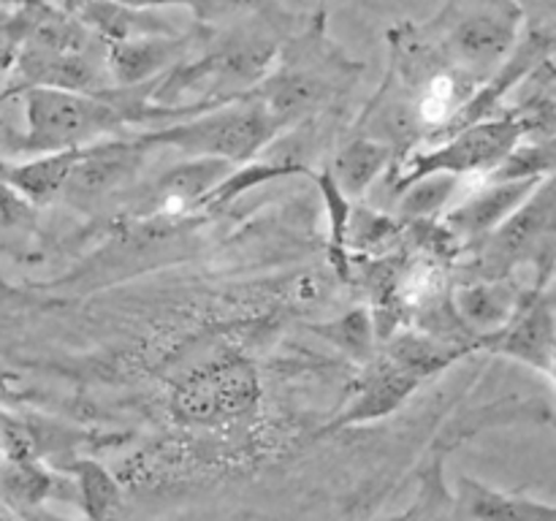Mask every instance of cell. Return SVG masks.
Returning a JSON list of instances; mask_svg holds the SVG:
<instances>
[{
  "label": "cell",
  "instance_id": "cell-18",
  "mask_svg": "<svg viewBox=\"0 0 556 521\" xmlns=\"http://www.w3.org/2000/svg\"><path fill=\"white\" fill-rule=\"evenodd\" d=\"M318 334H324L326 340H331L337 347L351 353V356L367 361L369 353H372L375 323L369 320V315L364 309H356V313H348L345 318L331 320L329 326H320Z\"/></svg>",
  "mask_w": 556,
  "mask_h": 521
},
{
  "label": "cell",
  "instance_id": "cell-20",
  "mask_svg": "<svg viewBox=\"0 0 556 521\" xmlns=\"http://www.w3.org/2000/svg\"><path fill=\"white\" fill-rule=\"evenodd\" d=\"M525 14V27H556V0H516Z\"/></svg>",
  "mask_w": 556,
  "mask_h": 521
},
{
  "label": "cell",
  "instance_id": "cell-11",
  "mask_svg": "<svg viewBox=\"0 0 556 521\" xmlns=\"http://www.w3.org/2000/svg\"><path fill=\"white\" fill-rule=\"evenodd\" d=\"M535 282H532V285H535ZM532 285H521V282H516L510 275H478L476 280L459 282V285L451 288L448 298L456 318L465 323V329L470 331V334H476L478 340H481L483 347V342H486L489 336L497 334V331L514 318L521 298L527 296V291H530Z\"/></svg>",
  "mask_w": 556,
  "mask_h": 521
},
{
  "label": "cell",
  "instance_id": "cell-8",
  "mask_svg": "<svg viewBox=\"0 0 556 521\" xmlns=\"http://www.w3.org/2000/svg\"><path fill=\"white\" fill-rule=\"evenodd\" d=\"M548 282L538 280L521 298L514 318L483 342V351L514 358L541 372H552L556 361V320L546 298Z\"/></svg>",
  "mask_w": 556,
  "mask_h": 521
},
{
  "label": "cell",
  "instance_id": "cell-21",
  "mask_svg": "<svg viewBox=\"0 0 556 521\" xmlns=\"http://www.w3.org/2000/svg\"><path fill=\"white\" fill-rule=\"evenodd\" d=\"M527 79H530L535 87H556V52L548 54V58L543 60V63L538 65Z\"/></svg>",
  "mask_w": 556,
  "mask_h": 521
},
{
  "label": "cell",
  "instance_id": "cell-19",
  "mask_svg": "<svg viewBox=\"0 0 556 521\" xmlns=\"http://www.w3.org/2000/svg\"><path fill=\"white\" fill-rule=\"evenodd\" d=\"M33 209L36 206L22 199L9 182L0 179V231H22L33 223Z\"/></svg>",
  "mask_w": 556,
  "mask_h": 521
},
{
  "label": "cell",
  "instance_id": "cell-3",
  "mask_svg": "<svg viewBox=\"0 0 556 521\" xmlns=\"http://www.w3.org/2000/svg\"><path fill=\"white\" fill-rule=\"evenodd\" d=\"M280 136V125L271 119L255 96L215 103L188 114L182 123H168L150 134H139L147 147H172L188 157H220L228 163H248Z\"/></svg>",
  "mask_w": 556,
  "mask_h": 521
},
{
  "label": "cell",
  "instance_id": "cell-1",
  "mask_svg": "<svg viewBox=\"0 0 556 521\" xmlns=\"http://www.w3.org/2000/svg\"><path fill=\"white\" fill-rule=\"evenodd\" d=\"M364 65L329 36L326 11H315L282 41L269 74L250 96L264 103L280 130L299 128L353 90Z\"/></svg>",
  "mask_w": 556,
  "mask_h": 521
},
{
  "label": "cell",
  "instance_id": "cell-6",
  "mask_svg": "<svg viewBox=\"0 0 556 521\" xmlns=\"http://www.w3.org/2000/svg\"><path fill=\"white\" fill-rule=\"evenodd\" d=\"M152 147H147L139 136L134 139H101L81 147L68 182L63 188V199L74 206L101 204L106 195L119 193L136 179L144 166V157Z\"/></svg>",
  "mask_w": 556,
  "mask_h": 521
},
{
  "label": "cell",
  "instance_id": "cell-17",
  "mask_svg": "<svg viewBox=\"0 0 556 521\" xmlns=\"http://www.w3.org/2000/svg\"><path fill=\"white\" fill-rule=\"evenodd\" d=\"M459 179L462 177H454V174H424V177L410 179L394 193L400 199V212L407 217L438 215L454 199Z\"/></svg>",
  "mask_w": 556,
  "mask_h": 521
},
{
  "label": "cell",
  "instance_id": "cell-7",
  "mask_svg": "<svg viewBox=\"0 0 556 521\" xmlns=\"http://www.w3.org/2000/svg\"><path fill=\"white\" fill-rule=\"evenodd\" d=\"M424 380L418 374H413L405 364L391 358L386 351L383 356L367 358L362 374L351 385L345 405L326 429L334 432V429L362 427V423H372L378 418L391 416L410 399V394Z\"/></svg>",
  "mask_w": 556,
  "mask_h": 521
},
{
  "label": "cell",
  "instance_id": "cell-5",
  "mask_svg": "<svg viewBox=\"0 0 556 521\" xmlns=\"http://www.w3.org/2000/svg\"><path fill=\"white\" fill-rule=\"evenodd\" d=\"M258 374L242 358H217L185 374L172 391V412L182 427H239L258 410Z\"/></svg>",
  "mask_w": 556,
  "mask_h": 521
},
{
  "label": "cell",
  "instance_id": "cell-23",
  "mask_svg": "<svg viewBox=\"0 0 556 521\" xmlns=\"http://www.w3.org/2000/svg\"><path fill=\"white\" fill-rule=\"evenodd\" d=\"M546 298H548V307H552L554 320H556V285H554V288L546 285Z\"/></svg>",
  "mask_w": 556,
  "mask_h": 521
},
{
  "label": "cell",
  "instance_id": "cell-14",
  "mask_svg": "<svg viewBox=\"0 0 556 521\" xmlns=\"http://www.w3.org/2000/svg\"><path fill=\"white\" fill-rule=\"evenodd\" d=\"M79 150L81 147H74V150L41 152L25 163H0V179L9 182L33 206H47L63 195Z\"/></svg>",
  "mask_w": 556,
  "mask_h": 521
},
{
  "label": "cell",
  "instance_id": "cell-10",
  "mask_svg": "<svg viewBox=\"0 0 556 521\" xmlns=\"http://www.w3.org/2000/svg\"><path fill=\"white\" fill-rule=\"evenodd\" d=\"M541 182V177L486 179L481 188L470 190L465 201L445 212V228L456 242H481L494 228L503 226Z\"/></svg>",
  "mask_w": 556,
  "mask_h": 521
},
{
  "label": "cell",
  "instance_id": "cell-13",
  "mask_svg": "<svg viewBox=\"0 0 556 521\" xmlns=\"http://www.w3.org/2000/svg\"><path fill=\"white\" fill-rule=\"evenodd\" d=\"M454 519H556V505L521 492H500L472 475H459Z\"/></svg>",
  "mask_w": 556,
  "mask_h": 521
},
{
  "label": "cell",
  "instance_id": "cell-9",
  "mask_svg": "<svg viewBox=\"0 0 556 521\" xmlns=\"http://www.w3.org/2000/svg\"><path fill=\"white\" fill-rule=\"evenodd\" d=\"M204 22H195L193 30L141 36L128 41L106 43V71L117 87H144L155 81L172 65L188 58L204 36Z\"/></svg>",
  "mask_w": 556,
  "mask_h": 521
},
{
  "label": "cell",
  "instance_id": "cell-16",
  "mask_svg": "<svg viewBox=\"0 0 556 521\" xmlns=\"http://www.w3.org/2000/svg\"><path fill=\"white\" fill-rule=\"evenodd\" d=\"M74 472L79 478V505L87 519H109L123 510L119 486L106 467L81 459L74 465Z\"/></svg>",
  "mask_w": 556,
  "mask_h": 521
},
{
  "label": "cell",
  "instance_id": "cell-2",
  "mask_svg": "<svg viewBox=\"0 0 556 521\" xmlns=\"http://www.w3.org/2000/svg\"><path fill=\"white\" fill-rule=\"evenodd\" d=\"M418 25L451 68L481 87L514 52L525 14L516 0H445L432 20Z\"/></svg>",
  "mask_w": 556,
  "mask_h": 521
},
{
  "label": "cell",
  "instance_id": "cell-22",
  "mask_svg": "<svg viewBox=\"0 0 556 521\" xmlns=\"http://www.w3.org/2000/svg\"><path fill=\"white\" fill-rule=\"evenodd\" d=\"M226 3L237 11H248V9H253V5L264 3V0H226Z\"/></svg>",
  "mask_w": 556,
  "mask_h": 521
},
{
  "label": "cell",
  "instance_id": "cell-15",
  "mask_svg": "<svg viewBox=\"0 0 556 521\" xmlns=\"http://www.w3.org/2000/svg\"><path fill=\"white\" fill-rule=\"evenodd\" d=\"M394 161L396 152L389 144H383L378 139H369L364 134H353L337 150V157L329 166V171L334 177V182L340 185L342 193L348 199H356V195L369 193V188L383 177L386 168H391Z\"/></svg>",
  "mask_w": 556,
  "mask_h": 521
},
{
  "label": "cell",
  "instance_id": "cell-24",
  "mask_svg": "<svg viewBox=\"0 0 556 521\" xmlns=\"http://www.w3.org/2000/svg\"><path fill=\"white\" fill-rule=\"evenodd\" d=\"M548 378H552V380H554V383H556V361H554V367H552V372H548Z\"/></svg>",
  "mask_w": 556,
  "mask_h": 521
},
{
  "label": "cell",
  "instance_id": "cell-12",
  "mask_svg": "<svg viewBox=\"0 0 556 521\" xmlns=\"http://www.w3.org/2000/svg\"><path fill=\"white\" fill-rule=\"evenodd\" d=\"M231 171L233 163L220 157H188L157 179L152 188V201L161 215H182L195 206H206L212 190Z\"/></svg>",
  "mask_w": 556,
  "mask_h": 521
},
{
  "label": "cell",
  "instance_id": "cell-4",
  "mask_svg": "<svg viewBox=\"0 0 556 521\" xmlns=\"http://www.w3.org/2000/svg\"><path fill=\"white\" fill-rule=\"evenodd\" d=\"M521 139H527V123L516 109L497 112L478 123L465 125L432 144L416 147L391 163V188L396 190L424 174H454V177L486 179Z\"/></svg>",
  "mask_w": 556,
  "mask_h": 521
}]
</instances>
